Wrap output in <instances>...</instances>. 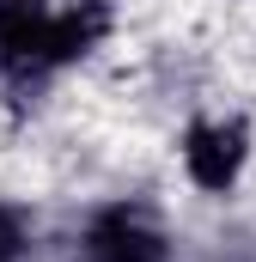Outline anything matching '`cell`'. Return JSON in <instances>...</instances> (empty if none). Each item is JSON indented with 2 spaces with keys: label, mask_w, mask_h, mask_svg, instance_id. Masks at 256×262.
<instances>
[{
  "label": "cell",
  "mask_w": 256,
  "mask_h": 262,
  "mask_svg": "<svg viewBox=\"0 0 256 262\" xmlns=\"http://www.w3.org/2000/svg\"><path fill=\"white\" fill-rule=\"evenodd\" d=\"M110 31L104 0H73V6H43V0H0V67L12 79L49 73V67L79 61L98 49Z\"/></svg>",
  "instance_id": "1"
},
{
  "label": "cell",
  "mask_w": 256,
  "mask_h": 262,
  "mask_svg": "<svg viewBox=\"0 0 256 262\" xmlns=\"http://www.w3.org/2000/svg\"><path fill=\"white\" fill-rule=\"evenodd\" d=\"M244 159H250V128L238 116L232 122H195L183 134V165H189L195 189H207V195H226L238 183Z\"/></svg>",
  "instance_id": "2"
},
{
  "label": "cell",
  "mask_w": 256,
  "mask_h": 262,
  "mask_svg": "<svg viewBox=\"0 0 256 262\" xmlns=\"http://www.w3.org/2000/svg\"><path fill=\"white\" fill-rule=\"evenodd\" d=\"M86 256L92 262H171L165 238L153 226H140L134 213H104L92 232H86Z\"/></svg>",
  "instance_id": "3"
},
{
  "label": "cell",
  "mask_w": 256,
  "mask_h": 262,
  "mask_svg": "<svg viewBox=\"0 0 256 262\" xmlns=\"http://www.w3.org/2000/svg\"><path fill=\"white\" fill-rule=\"evenodd\" d=\"M18 244H25V232H18V220L0 207V262H12V256H18Z\"/></svg>",
  "instance_id": "4"
}]
</instances>
